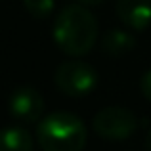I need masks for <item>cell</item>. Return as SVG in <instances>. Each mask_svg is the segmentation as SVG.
<instances>
[{"mask_svg":"<svg viewBox=\"0 0 151 151\" xmlns=\"http://www.w3.org/2000/svg\"><path fill=\"white\" fill-rule=\"evenodd\" d=\"M98 38V21L82 4L65 6L54 23V40L63 54L81 58L90 54Z\"/></svg>","mask_w":151,"mask_h":151,"instance_id":"6da1fadb","label":"cell"},{"mask_svg":"<svg viewBox=\"0 0 151 151\" xmlns=\"http://www.w3.org/2000/svg\"><path fill=\"white\" fill-rule=\"evenodd\" d=\"M88 140L82 119L69 111H54L37 126V142L42 151H82Z\"/></svg>","mask_w":151,"mask_h":151,"instance_id":"7a4b0ae2","label":"cell"},{"mask_svg":"<svg viewBox=\"0 0 151 151\" xmlns=\"http://www.w3.org/2000/svg\"><path fill=\"white\" fill-rule=\"evenodd\" d=\"M54 82L59 92L69 98H82L88 96L98 84V71L90 63L81 59H69L63 61L55 69Z\"/></svg>","mask_w":151,"mask_h":151,"instance_id":"3957f363","label":"cell"},{"mask_svg":"<svg viewBox=\"0 0 151 151\" xmlns=\"http://www.w3.org/2000/svg\"><path fill=\"white\" fill-rule=\"evenodd\" d=\"M92 126H94V132L103 140L122 142L138 130L140 121L130 109L113 105V107H103L101 111H98L92 121Z\"/></svg>","mask_w":151,"mask_h":151,"instance_id":"277c9868","label":"cell"},{"mask_svg":"<svg viewBox=\"0 0 151 151\" xmlns=\"http://www.w3.org/2000/svg\"><path fill=\"white\" fill-rule=\"evenodd\" d=\"M8 109H10V115L15 121L33 124L44 113V98L33 86H19L12 92Z\"/></svg>","mask_w":151,"mask_h":151,"instance_id":"5b68a950","label":"cell"},{"mask_svg":"<svg viewBox=\"0 0 151 151\" xmlns=\"http://www.w3.org/2000/svg\"><path fill=\"white\" fill-rule=\"evenodd\" d=\"M115 12L130 31L142 33L151 25V0H117Z\"/></svg>","mask_w":151,"mask_h":151,"instance_id":"8992f818","label":"cell"},{"mask_svg":"<svg viewBox=\"0 0 151 151\" xmlns=\"http://www.w3.org/2000/svg\"><path fill=\"white\" fill-rule=\"evenodd\" d=\"M134 48H136V37L124 29H111L103 35L101 50L107 55L119 58V55H124L128 52H132Z\"/></svg>","mask_w":151,"mask_h":151,"instance_id":"52a82bcc","label":"cell"},{"mask_svg":"<svg viewBox=\"0 0 151 151\" xmlns=\"http://www.w3.org/2000/svg\"><path fill=\"white\" fill-rule=\"evenodd\" d=\"M0 151H33V136L23 126L0 130Z\"/></svg>","mask_w":151,"mask_h":151,"instance_id":"ba28073f","label":"cell"},{"mask_svg":"<svg viewBox=\"0 0 151 151\" xmlns=\"http://www.w3.org/2000/svg\"><path fill=\"white\" fill-rule=\"evenodd\" d=\"M27 14L33 15L35 19H46L52 15L55 2L54 0H23Z\"/></svg>","mask_w":151,"mask_h":151,"instance_id":"9c48e42d","label":"cell"},{"mask_svg":"<svg viewBox=\"0 0 151 151\" xmlns=\"http://www.w3.org/2000/svg\"><path fill=\"white\" fill-rule=\"evenodd\" d=\"M140 90H142V94H144L145 100L151 101V69L145 71L144 77H142V81H140Z\"/></svg>","mask_w":151,"mask_h":151,"instance_id":"30bf717a","label":"cell"},{"mask_svg":"<svg viewBox=\"0 0 151 151\" xmlns=\"http://www.w3.org/2000/svg\"><path fill=\"white\" fill-rule=\"evenodd\" d=\"M103 2L105 0H78V4H82V6H100Z\"/></svg>","mask_w":151,"mask_h":151,"instance_id":"8fae6325","label":"cell"},{"mask_svg":"<svg viewBox=\"0 0 151 151\" xmlns=\"http://www.w3.org/2000/svg\"><path fill=\"white\" fill-rule=\"evenodd\" d=\"M145 147H147V151H151V128H149L147 136H145Z\"/></svg>","mask_w":151,"mask_h":151,"instance_id":"7c38bea8","label":"cell"}]
</instances>
